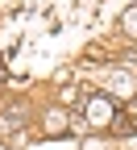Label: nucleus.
Segmentation results:
<instances>
[{"mask_svg": "<svg viewBox=\"0 0 137 150\" xmlns=\"http://www.w3.org/2000/svg\"><path fill=\"white\" fill-rule=\"evenodd\" d=\"M125 21H129V25H133V21H137V13H129V17H125Z\"/></svg>", "mask_w": 137, "mask_h": 150, "instance_id": "nucleus-1", "label": "nucleus"}]
</instances>
